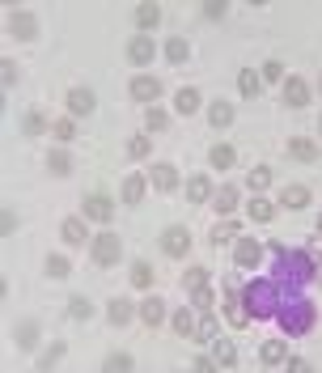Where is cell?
I'll use <instances>...</instances> for the list:
<instances>
[{
  "mask_svg": "<svg viewBox=\"0 0 322 373\" xmlns=\"http://www.w3.org/2000/svg\"><path fill=\"white\" fill-rule=\"evenodd\" d=\"M276 280L280 289H297V284H306L314 280V251H292V255H280L276 259Z\"/></svg>",
  "mask_w": 322,
  "mask_h": 373,
  "instance_id": "1",
  "label": "cell"
},
{
  "mask_svg": "<svg viewBox=\"0 0 322 373\" xmlns=\"http://www.w3.org/2000/svg\"><path fill=\"white\" fill-rule=\"evenodd\" d=\"M246 306H251L255 318L280 314V284L276 280H251V284H246Z\"/></svg>",
  "mask_w": 322,
  "mask_h": 373,
  "instance_id": "2",
  "label": "cell"
},
{
  "mask_svg": "<svg viewBox=\"0 0 322 373\" xmlns=\"http://www.w3.org/2000/svg\"><path fill=\"white\" fill-rule=\"evenodd\" d=\"M280 331L284 335H306L310 327H314V306L306 302V297H292V302H284L280 306Z\"/></svg>",
  "mask_w": 322,
  "mask_h": 373,
  "instance_id": "3",
  "label": "cell"
},
{
  "mask_svg": "<svg viewBox=\"0 0 322 373\" xmlns=\"http://www.w3.org/2000/svg\"><path fill=\"white\" fill-rule=\"evenodd\" d=\"M89 255H93V263H97V267H115V263L123 259V242L106 229V234H97V238L89 242Z\"/></svg>",
  "mask_w": 322,
  "mask_h": 373,
  "instance_id": "4",
  "label": "cell"
},
{
  "mask_svg": "<svg viewBox=\"0 0 322 373\" xmlns=\"http://www.w3.org/2000/svg\"><path fill=\"white\" fill-rule=\"evenodd\" d=\"M81 212H85L89 221H102V225H111L115 204H111V195H102V191H89L85 200H81Z\"/></svg>",
  "mask_w": 322,
  "mask_h": 373,
  "instance_id": "5",
  "label": "cell"
},
{
  "mask_svg": "<svg viewBox=\"0 0 322 373\" xmlns=\"http://www.w3.org/2000/svg\"><path fill=\"white\" fill-rule=\"evenodd\" d=\"M161 251H165L170 259H183V255L191 251V234H187L183 225H170V229L161 234Z\"/></svg>",
  "mask_w": 322,
  "mask_h": 373,
  "instance_id": "6",
  "label": "cell"
},
{
  "mask_svg": "<svg viewBox=\"0 0 322 373\" xmlns=\"http://www.w3.org/2000/svg\"><path fill=\"white\" fill-rule=\"evenodd\" d=\"M128 93L136 98V102H144V106H153V102H157V98H161V81H157V77H144V72H140V77H132Z\"/></svg>",
  "mask_w": 322,
  "mask_h": 373,
  "instance_id": "7",
  "label": "cell"
},
{
  "mask_svg": "<svg viewBox=\"0 0 322 373\" xmlns=\"http://www.w3.org/2000/svg\"><path fill=\"white\" fill-rule=\"evenodd\" d=\"M60 242H64V246H89L93 238H89V229H85L81 216H68L64 225H60Z\"/></svg>",
  "mask_w": 322,
  "mask_h": 373,
  "instance_id": "8",
  "label": "cell"
},
{
  "mask_svg": "<svg viewBox=\"0 0 322 373\" xmlns=\"http://www.w3.org/2000/svg\"><path fill=\"white\" fill-rule=\"evenodd\" d=\"M9 34H13V38H21V43H30V38L38 34L34 13H9Z\"/></svg>",
  "mask_w": 322,
  "mask_h": 373,
  "instance_id": "9",
  "label": "cell"
},
{
  "mask_svg": "<svg viewBox=\"0 0 322 373\" xmlns=\"http://www.w3.org/2000/svg\"><path fill=\"white\" fill-rule=\"evenodd\" d=\"M259 259H263V246H259L255 238H242V242L233 246V263H238V267H259Z\"/></svg>",
  "mask_w": 322,
  "mask_h": 373,
  "instance_id": "10",
  "label": "cell"
},
{
  "mask_svg": "<svg viewBox=\"0 0 322 373\" xmlns=\"http://www.w3.org/2000/svg\"><path fill=\"white\" fill-rule=\"evenodd\" d=\"M153 52H157V47H153V38H148V34H136V38L128 43V60H132L136 68H148Z\"/></svg>",
  "mask_w": 322,
  "mask_h": 373,
  "instance_id": "11",
  "label": "cell"
},
{
  "mask_svg": "<svg viewBox=\"0 0 322 373\" xmlns=\"http://www.w3.org/2000/svg\"><path fill=\"white\" fill-rule=\"evenodd\" d=\"M93 111V89H85V85H72L68 89V115H89Z\"/></svg>",
  "mask_w": 322,
  "mask_h": 373,
  "instance_id": "12",
  "label": "cell"
},
{
  "mask_svg": "<svg viewBox=\"0 0 322 373\" xmlns=\"http://www.w3.org/2000/svg\"><path fill=\"white\" fill-rule=\"evenodd\" d=\"M212 195H216V191H212L208 174H195V179L187 183V200H191V204H212Z\"/></svg>",
  "mask_w": 322,
  "mask_h": 373,
  "instance_id": "13",
  "label": "cell"
},
{
  "mask_svg": "<svg viewBox=\"0 0 322 373\" xmlns=\"http://www.w3.org/2000/svg\"><path fill=\"white\" fill-rule=\"evenodd\" d=\"M148 183H153L157 191H174V187H179V170L170 166V161H157L153 174H148Z\"/></svg>",
  "mask_w": 322,
  "mask_h": 373,
  "instance_id": "14",
  "label": "cell"
},
{
  "mask_svg": "<svg viewBox=\"0 0 322 373\" xmlns=\"http://www.w3.org/2000/svg\"><path fill=\"white\" fill-rule=\"evenodd\" d=\"M238 200H242V191H238V187H216L212 208H216L220 216H233V212H238Z\"/></svg>",
  "mask_w": 322,
  "mask_h": 373,
  "instance_id": "15",
  "label": "cell"
},
{
  "mask_svg": "<svg viewBox=\"0 0 322 373\" xmlns=\"http://www.w3.org/2000/svg\"><path fill=\"white\" fill-rule=\"evenodd\" d=\"M259 361H263V365H284V361H288V343H284V339H263Z\"/></svg>",
  "mask_w": 322,
  "mask_h": 373,
  "instance_id": "16",
  "label": "cell"
},
{
  "mask_svg": "<svg viewBox=\"0 0 322 373\" xmlns=\"http://www.w3.org/2000/svg\"><path fill=\"white\" fill-rule=\"evenodd\" d=\"M280 204H284V208H292V212H301V208L310 204V187H301V183L284 187V191H280Z\"/></svg>",
  "mask_w": 322,
  "mask_h": 373,
  "instance_id": "17",
  "label": "cell"
},
{
  "mask_svg": "<svg viewBox=\"0 0 322 373\" xmlns=\"http://www.w3.org/2000/svg\"><path fill=\"white\" fill-rule=\"evenodd\" d=\"M284 102H288V106H306V102H310V85H306L301 77H288V81H284Z\"/></svg>",
  "mask_w": 322,
  "mask_h": 373,
  "instance_id": "18",
  "label": "cell"
},
{
  "mask_svg": "<svg viewBox=\"0 0 322 373\" xmlns=\"http://www.w3.org/2000/svg\"><path fill=\"white\" fill-rule=\"evenodd\" d=\"M161 21V9L153 5V0H144V5H136V26H140V34H148Z\"/></svg>",
  "mask_w": 322,
  "mask_h": 373,
  "instance_id": "19",
  "label": "cell"
},
{
  "mask_svg": "<svg viewBox=\"0 0 322 373\" xmlns=\"http://www.w3.org/2000/svg\"><path fill=\"white\" fill-rule=\"evenodd\" d=\"M140 318H144V327H157V322H165V302H161V297H144Z\"/></svg>",
  "mask_w": 322,
  "mask_h": 373,
  "instance_id": "20",
  "label": "cell"
},
{
  "mask_svg": "<svg viewBox=\"0 0 322 373\" xmlns=\"http://www.w3.org/2000/svg\"><path fill=\"white\" fill-rule=\"evenodd\" d=\"M288 153H292L297 161H310V166H314V161H318V144L306 140V136H292V140H288Z\"/></svg>",
  "mask_w": 322,
  "mask_h": 373,
  "instance_id": "21",
  "label": "cell"
},
{
  "mask_svg": "<svg viewBox=\"0 0 322 373\" xmlns=\"http://www.w3.org/2000/svg\"><path fill=\"white\" fill-rule=\"evenodd\" d=\"M208 161H212V170H233V161H238L233 144H212L208 148Z\"/></svg>",
  "mask_w": 322,
  "mask_h": 373,
  "instance_id": "22",
  "label": "cell"
},
{
  "mask_svg": "<svg viewBox=\"0 0 322 373\" xmlns=\"http://www.w3.org/2000/svg\"><path fill=\"white\" fill-rule=\"evenodd\" d=\"M132 314H136V306L128 302V297H115V302L106 306V318L115 322V327H123V322H132Z\"/></svg>",
  "mask_w": 322,
  "mask_h": 373,
  "instance_id": "23",
  "label": "cell"
},
{
  "mask_svg": "<svg viewBox=\"0 0 322 373\" xmlns=\"http://www.w3.org/2000/svg\"><path fill=\"white\" fill-rule=\"evenodd\" d=\"M208 123H212V128H229V123H233V102H220V98H216V102L208 106Z\"/></svg>",
  "mask_w": 322,
  "mask_h": 373,
  "instance_id": "24",
  "label": "cell"
},
{
  "mask_svg": "<svg viewBox=\"0 0 322 373\" xmlns=\"http://www.w3.org/2000/svg\"><path fill=\"white\" fill-rule=\"evenodd\" d=\"M246 212H251V216L259 221V225H267V221H271V216H276V204H271V200H267V195H255V200H251V204H246Z\"/></svg>",
  "mask_w": 322,
  "mask_h": 373,
  "instance_id": "25",
  "label": "cell"
},
{
  "mask_svg": "<svg viewBox=\"0 0 322 373\" xmlns=\"http://www.w3.org/2000/svg\"><path fill=\"white\" fill-rule=\"evenodd\" d=\"M123 204H144V174H128V183H123Z\"/></svg>",
  "mask_w": 322,
  "mask_h": 373,
  "instance_id": "26",
  "label": "cell"
},
{
  "mask_svg": "<svg viewBox=\"0 0 322 373\" xmlns=\"http://www.w3.org/2000/svg\"><path fill=\"white\" fill-rule=\"evenodd\" d=\"M212 361L225 365V369L238 365V348H233V339H216V343H212Z\"/></svg>",
  "mask_w": 322,
  "mask_h": 373,
  "instance_id": "27",
  "label": "cell"
},
{
  "mask_svg": "<svg viewBox=\"0 0 322 373\" xmlns=\"http://www.w3.org/2000/svg\"><path fill=\"white\" fill-rule=\"evenodd\" d=\"M220 306H225V318H229V327H246V310H242V297H238V293H229V297H225V302H220Z\"/></svg>",
  "mask_w": 322,
  "mask_h": 373,
  "instance_id": "28",
  "label": "cell"
},
{
  "mask_svg": "<svg viewBox=\"0 0 322 373\" xmlns=\"http://www.w3.org/2000/svg\"><path fill=\"white\" fill-rule=\"evenodd\" d=\"M246 183H251V191H255V195H263V191L271 187V166H255L251 174H246Z\"/></svg>",
  "mask_w": 322,
  "mask_h": 373,
  "instance_id": "29",
  "label": "cell"
},
{
  "mask_svg": "<svg viewBox=\"0 0 322 373\" xmlns=\"http://www.w3.org/2000/svg\"><path fill=\"white\" fill-rule=\"evenodd\" d=\"M216 314H204L200 318V327H195V343H216Z\"/></svg>",
  "mask_w": 322,
  "mask_h": 373,
  "instance_id": "30",
  "label": "cell"
},
{
  "mask_svg": "<svg viewBox=\"0 0 322 373\" xmlns=\"http://www.w3.org/2000/svg\"><path fill=\"white\" fill-rule=\"evenodd\" d=\"M174 102H179V115H195V111H200V89H179V98H174Z\"/></svg>",
  "mask_w": 322,
  "mask_h": 373,
  "instance_id": "31",
  "label": "cell"
},
{
  "mask_svg": "<svg viewBox=\"0 0 322 373\" xmlns=\"http://www.w3.org/2000/svg\"><path fill=\"white\" fill-rule=\"evenodd\" d=\"M153 276H157V271L148 267L144 259H136V263H132V289H148V284H153Z\"/></svg>",
  "mask_w": 322,
  "mask_h": 373,
  "instance_id": "32",
  "label": "cell"
},
{
  "mask_svg": "<svg viewBox=\"0 0 322 373\" xmlns=\"http://www.w3.org/2000/svg\"><path fill=\"white\" fill-rule=\"evenodd\" d=\"M195 327H200V318H195L191 310H179V314H174V331H179V335L195 339Z\"/></svg>",
  "mask_w": 322,
  "mask_h": 373,
  "instance_id": "33",
  "label": "cell"
},
{
  "mask_svg": "<svg viewBox=\"0 0 322 373\" xmlns=\"http://www.w3.org/2000/svg\"><path fill=\"white\" fill-rule=\"evenodd\" d=\"M238 89H242L246 98H255V93L263 89V77H255L251 68H242V72H238Z\"/></svg>",
  "mask_w": 322,
  "mask_h": 373,
  "instance_id": "34",
  "label": "cell"
},
{
  "mask_svg": "<svg viewBox=\"0 0 322 373\" xmlns=\"http://www.w3.org/2000/svg\"><path fill=\"white\" fill-rule=\"evenodd\" d=\"M165 56H170V60H174V64H183V60L191 56V47H187V38H179V34H174V38H170V43H165Z\"/></svg>",
  "mask_w": 322,
  "mask_h": 373,
  "instance_id": "35",
  "label": "cell"
},
{
  "mask_svg": "<svg viewBox=\"0 0 322 373\" xmlns=\"http://www.w3.org/2000/svg\"><path fill=\"white\" fill-rule=\"evenodd\" d=\"M132 365H136V361H132L128 352H111V357H106V373H132Z\"/></svg>",
  "mask_w": 322,
  "mask_h": 373,
  "instance_id": "36",
  "label": "cell"
},
{
  "mask_svg": "<svg viewBox=\"0 0 322 373\" xmlns=\"http://www.w3.org/2000/svg\"><path fill=\"white\" fill-rule=\"evenodd\" d=\"M51 136H56L60 144H68L72 136H77V123H72V119H56V123H51Z\"/></svg>",
  "mask_w": 322,
  "mask_h": 373,
  "instance_id": "37",
  "label": "cell"
},
{
  "mask_svg": "<svg viewBox=\"0 0 322 373\" xmlns=\"http://www.w3.org/2000/svg\"><path fill=\"white\" fill-rule=\"evenodd\" d=\"M68 271H72V263H68L64 255H51V259H47V276H51V280H64Z\"/></svg>",
  "mask_w": 322,
  "mask_h": 373,
  "instance_id": "38",
  "label": "cell"
},
{
  "mask_svg": "<svg viewBox=\"0 0 322 373\" xmlns=\"http://www.w3.org/2000/svg\"><path fill=\"white\" fill-rule=\"evenodd\" d=\"M183 280H187L191 293H195V289H208V267H187V276H183Z\"/></svg>",
  "mask_w": 322,
  "mask_h": 373,
  "instance_id": "39",
  "label": "cell"
},
{
  "mask_svg": "<svg viewBox=\"0 0 322 373\" xmlns=\"http://www.w3.org/2000/svg\"><path fill=\"white\" fill-rule=\"evenodd\" d=\"M191 297H195V310H200V318H204V314H212V306H216V297H212V289H195Z\"/></svg>",
  "mask_w": 322,
  "mask_h": 373,
  "instance_id": "40",
  "label": "cell"
},
{
  "mask_svg": "<svg viewBox=\"0 0 322 373\" xmlns=\"http://www.w3.org/2000/svg\"><path fill=\"white\" fill-rule=\"evenodd\" d=\"M38 343V327H34V322H21V327H17V348H34Z\"/></svg>",
  "mask_w": 322,
  "mask_h": 373,
  "instance_id": "41",
  "label": "cell"
},
{
  "mask_svg": "<svg viewBox=\"0 0 322 373\" xmlns=\"http://www.w3.org/2000/svg\"><path fill=\"white\" fill-rule=\"evenodd\" d=\"M233 238H238V221H225V225L212 229V242H216V246H225V242H233Z\"/></svg>",
  "mask_w": 322,
  "mask_h": 373,
  "instance_id": "42",
  "label": "cell"
},
{
  "mask_svg": "<svg viewBox=\"0 0 322 373\" xmlns=\"http://www.w3.org/2000/svg\"><path fill=\"white\" fill-rule=\"evenodd\" d=\"M144 123H148V132H161L165 123H170V115L161 111V106H148V115H144Z\"/></svg>",
  "mask_w": 322,
  "mask_h": 373,
  "instance_id": "43",
  "label": "cell"
},
{
  "mask_svg": "<svg viewBox=\"0 0 322 373\" xmlns=\"http://www.w3.org/2000/svg\"><path fill=\"white\" fill-rule=\"evenodd\" d=\"M47 166H51V174H68V170H72V157L64 153V148H56V153L47 157Z\"/></svg>",
  "mask_w": 322,
  "mask_h": 373,
  "instance_id": "44",
  "label": "cell"
},
{
  "mask_svg": "<svg viewBox=\"0 0 322 373\" xmlns=\"http://www.w3.org/2000/svg\"><path fill=\"white\" fill-rule=\"evenodd\" d=\"M89 310H93V306L85 302V297H72V302H68V318H77V322H85Z\"/></svg>",
  "mask_w": 322,
  "mask_h": 373,
  "instance_id": "45",
  "label": "cell"
},
{
  "mask_svg": "<svg viewBox=\"0 0 322 373\" xmlns=\"http://www.w3.org/2000/svg\"><path fill=\"white\" fill-rule=\"evenodd\" d=\"M148 148H153V140H148V136H132V140H128V157H148Z\"/></svg>",
  "mask_w": 322,
  "mask_h": 373,
  "instance_id": "46",
  "label": "cell"
},
{
  "mask_svg": "<svg viewBox=\"0 0 322 373\" xmlns=\"http://www.w3.org/2000/svg\"><path fill=\"white\" fill-rule=\"evenodd\" d=\"M0 81H5V89L17 85V64L13 60H0Z\"/></svg>",
  "mask_w": 322,
  "mask_h": 373,
  "instance_id": "47",
  "label": "cell"
},
{
  "mask_svg": "<svg viewBox=\"0 0 322 373\" xmlns=\"http://www.w3.org/2000/svg\"><path fill=\"white\" fill-rule=\"evenodd\" d=\"M280 77H284V64L280 60H267L263 64V81H280Z\"/></svg>",
  "mask_w": 322,
  "mask_h": 373,
  "instance_id": "48",
  "label": "cell"
},
{
  "mask_svg": "<svg viewBox=\"0 0 322 373\" xmlns=\"http://www.w3.org/2000/svg\"><path fill=\"white\" fill-rule=\"evenodd\" d=\"M60 357H64V343H51V348H47V357H43V369H51Z\"/></svg>",
  "mask_w": 322,
  "mask_h": 373,
  "instance_id": "49",
  "label": "cell"
},
{
  "mask_svg": "<svg viewBox=\"0 0 322 373\" xmlns=\"http://www.w3.org/2000/svg\"><path fill=\"white\" fill-rule=\"evenodd\" d=\"M191 369H195V373H216V361H212V357H195Z\"/></svg>",
  "mask_w": 322,
  "mask_h": 373,
  "instance_id": "50",
  "label": "cell"
},
{
  "mask_svg": "<svg viewBox=\"0 0 322 373\" xmlns=\"http://www.w3.org/2000/svg\"><path fill=\"white\" fill-rule=\"evenodd\" d=\"M43 128H47V119H43V115H30V119H26V132H30V136H38Z\"/></svg>",
  "mask_w": 322,
  "mask_h": 373,
  "instance_id": "51",
  "label": "cell"
},
{
  "mask_svg": "<svg viewBox=\"0 0 322 373\" xmlns=\"http://www.w3.org/2000/svg\"><path fill=\"white\" fill-rule=\"evenodd\" d=\"M0 229H5V238H9V234H13V229H17V216H13V212H9V208H5V216H0Z\"/></svg>",
  "mask_w": 322,
  "mask_h": 373,
  "instance_id": "52",
  "label": "cell"
},
{
  "mask_svg": "<svg viewBox=\"0 0 322 373\" xmlns=\"http://www.w3.org/2000/svg\"><path fill=\"white\" fill-rule=\"evenodd\" d=\"M204 17H225V5H220V0H208V5H204Z\"/></svg>",
  "mask_w": 322,
  "mask_h": 373,
  "instance_id": "53",
  "label": "cell"
},
{
  "mask_svg": "<svg viewBox=\"0 0 322 373\" xmlns=\"http://www.w3.org/2000/svg\"><path fill=\"white\" fill-rule=\"evenodd\" d=\"M288 373H310V361H306V357H292V361H288Z\"/></svg>",
  "mask_w": 322,
  "mask_h": 373,
  "instance_id": "54",
  "label": "cell"
},
{
  "mask_svg": "<svg viewBox=\"0 0 322 373\" xmlns=\"http://www.w3.org/2000/svg\"><path fill=\"white\" fill-rule=\"evenodd\" d=\"M318 234H322V216H318Z\"/></svg>",
  "mask_w": 322,
  "mask_h": 373,
  "instance_id": "55",
  "label": "cell"
},
{
  "mask_svg": "<svg viewBox=\"0 0 322 373\" xmlns=\"http://www.w3.org/2000/svg\"><path fill=\"white\" fill-rule=\"evenodd\" d=\"M318 128H322V119H318Z\"/></svg>",
  "mask_w": 322,
  "mask_h": 373,
  "instance_id": "56",
  "label": "cell"
},
{
  "mask_svg": "<svg viewBox=\"0 0 322 373\" xmlns=\"http://www.w3.org/2000/svg\"><path fill=\"white\" fill-rule=\"evenodd\" d=\"M318 89H322V81H318Z\"/></svg>",
  "mask_w": 322,
  "mask_h": 373,
  "instance_id": "57",
  "label": "cell"
}]
</instances>
